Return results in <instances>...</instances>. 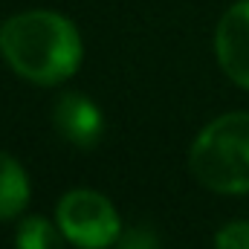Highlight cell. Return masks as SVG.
Wrapping results in <instances>:
<instances>
[{
	"mask_svg": "<svg viewBox=\"0 0 249 249\" xmlns=\"http://www.w3.org/2000/svg\"><path fill=\"white\" fill-rule=\"evenodd\" d=\"M0 53L20 78L58 84L81 64V38L67 18L35 9L15 15L0 26Z\"/></svg>",
	"mask_w": 249,
	"mask_h": 249,
	"instance_id": "obj_1",
	"label": "cell"
},
{
	"mask_svg": "<svg viewBox=\"0 0 249 249\" xmlns=\"http://www.w3.org/2000/svg\"><path fill=\"white\" fill-rule=\"evenodd\" d=\"M191 174L212 191L249 194V113L209 122L191 145Z\"/></svg>",
	"mask_w": 249,
	"mask_h": 249,
	"instance_id": "obj_2",
	"label": "cell"
},
{
	"mask_svg": "<svg viewBox=\"0 0 249 249\" xmlns=\"http://www.w3.org/2000/svg\"><path fill=\"white\" fill-rule=\"evenodd\" d=\"M58 226L67 241L81 249H102L119 241V214L107 197L90 188L67 191L58 203Z\"/></svg>",
	"mask_w": 249,
	"mask_h": 249,
	"instance_id": "obj_3",
	"label": "cell"
},
{
	"mask_svg": "<svg viewBox=\"0 0 249 249\" xmlns=\"http://www.w3.org/2000/svg\"><path fill=\"white\" fill-rule=\"evenodd\" d=\"M214 53L223 72L249 90V0L235 3L217 23Z\"/></svg>",
	"mask_w": 249,
	"mask_h": 249,
	"instance_id": "obj_4",
	"label": "cell"
},
{
	"mask_svg": "<svg viewBox=\"0 0 249 249\" xmlns=\"http://www.w3.org/2000/svg\"><path fill=\"white\" fill-rule=\"evenodd\" d=\"M53 119H55V127L61 130L64 139L78 145V148H93L105 130V119H102L99 107L87 96H78V93L64 96L55 105Z\"/></svg>",
	"mask_w": 249,
	"mask_h": 249,
	"instance_id": "obj_5",
	"label": "cell"
},
{
	"mask_svg": "<svg viewBox=\"0 0 249 249\" xmlns=\"http://www.w3.org/2000/svg\"><path fill=\"white\" fill-rule=\"evenodd\" d=\"M29 203V180L23 168L0 151V220L20 214Z\"/></svg>",
	"mask_w": 249,
	"mask_h": 249,
	"instance_id": "obj_6",
	"label": "cell"
},
{
	"mask_svg": "<svg viewBox=\"0 0 249 249\" xmlns=\"http://www.w3.org/2000/svg\"><path fill=\"white\" fill-rule=\"evenodd\" d=\"M18 249H64L61 235L55 232V226L47 217H26L18 229Z\"/></svg>",
	"mask_w": 249,
	"mask_h": 249,
	"instance_id": "obj_7",
	"label": "cell"
},
{
	"mask_svg": "<svg viewBox=\"0 0 249 249\" xmlns=\"http://www.w3.org/2000/svg\"><path fill=\"white\" fill-rule=\"evenodd\" d=\"M214 247L217 249H249V223H229L217 232L214 238Z\"/></svg>",
	"mask_w": 249,
	"mask_h": 249,
	"instance_id": "obj_8",
	"label": "cell"
},
{
	"mask_svg": "<svg viewBox=\"0 0 249 249\" xmlns=\"http://www.w3.org/2000/svg\"><path fill=\"white\" fill-rule=\"evenodd\" d=\"M122 249H157V241L145 229H133V232H127Z\"/></svg>",
	"mask_w": 249,
	"mask_h": 249,
	"instance_id": "obj_9",
	"label": "cell"
}]
</instances>
